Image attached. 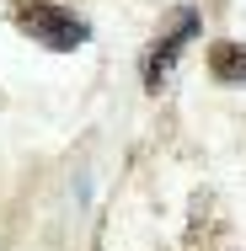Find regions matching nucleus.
<instances>
[{
	"label": "nucleus",
	"instance_id": "nucleus-3",
	"mask_svg": "<svg viewBox=\"0 0 246 251\" xmlns=\"http://www.w3.org/2000/svg\"><path fill=\"white\" fill-rule=\"evenodd\" d=\"M209 75L225 80V86H246V43L219 38V43L209 49Z\"/></svg>",
	"mask_w": 246,
	"mask_h": 251
},
{
	"label": "nucleus",
	"instance_id": "nucleus-1",
	"mask_svg": "<svg viewBox=\"0 0 246 251\" xmlns=\"http://www.w3.org/2000/svg\"><path fill=\"white\" fill-rule=\"evenodd\" d=\"M11 16H16V27L38 49H49V53H75V49H86V38H91V27L70 5H54V0H16Z\"/></svg>",
	"mask_w": 246,
	"mask_h": 251
},
{
	"label": "nucleus",
	"instance_id": "nucleus-2",
	"mask_svg": "<svg viewBox=\"0 0 246 251\" xmlns=\"http://www.w3.org/2000/svg\"><path fill=\"white\" fill-rule=\"evenodd\" d=\"M198 27H203V22H198V11H193V5H177V11H171V27H166V32H161V38H155V43L145 49V59H139L145 91H161V80L171 75L177 53H182V49H188V43L198 38Z\"/></svg>",
	"mask_w": 246,
	"mask_h": 251
}]
</instances>
